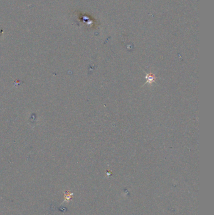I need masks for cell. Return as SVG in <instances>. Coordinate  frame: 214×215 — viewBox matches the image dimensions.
Instances as JSON below:
<instances>
[{
  "label": "cell",
  "instance_id": "1",
  "mask_svg": "<svg viewBox=\"0 0 214 215\" xmlns=\"http://www.w3.org/2000/svg\"><path fill=\"white\" fill-rule=\"evenodd\" d=\"M63 194H64V201H63L61 204L65 203V202H69V200L70 199L71 197L73 195V193H71L69 191L63 192Z\"/></svg>",
  "mask_w": 214,
  "mask_h": 215
}]
</instances>
